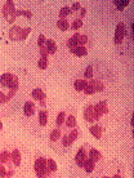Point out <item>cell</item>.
Masks as SVG:
<instances>
[{
	"label": "cell",
	"instance_id": "cell-12",
	"mask_svg": "<svg viewBox=\"0 0 134 178\" xmlns=\"http://www.w3.org/2000/svg\"><path fill=\"white\" fill-rule=\"evenodd\" d=\"M23 114L26 116H32L35 114V105L31 101H27L23 106Z\"/></svg>",
	"mask_w": 134,
	"mask_h": 178
},
{
	"label": "cell",
	"instance_id": "cell-22",
	"mask_svg": "<svg viewBox=\"0 0 134 178\" xmlns=\"http://www.w3.org/2000/svg\"><path fill=\"white\" fill-rule=\"evenodd\" d=\"M77 39H79V34H75L72 38H70L69 40H67V48L72 49V48L77 47Z\"/></svg>",
	"mask_w": 134,
	"mask_h": 178
},
{
	"label": "cell",
	"instance_id": "cell-39",
	"mask_svg": "<svg viewBox=\"0 0 134 178\" xmlns=\"http://www.w3.org/2000/svg\"><path fill=\"white\" fill-rule=\"evenodd\" d=\"M69 136H70V138H71L72 141H75V139L77 138V136H79V132H77L76 129H72V132L69 134Z\"/></svg>",
	"mask_w": 134,
	"mask_h": 178
},
{
	"label": "cell",
	"instance_id": "cell-19",
	"mask_svg": "<svg viewBox=\"0 0 134 178\" xmlns=\"http://www.w3.org/2000/svg\"><path fill=\"white\" fill-rule=\"evenodd\" d=\"M57 27H58L61 31H67V30H69V28H70L69 21H67L66 18H61V19H58V22H57Z\"/></svg>",
	"mask_w": 134,
	"mask_h": 178
},
{
	"label": "cell",
	"instance_id": "cell-17",
	"mask_svg": "<svg viewBox=\"0 0 134 178\" xmlns=\"http://www.w3.org/2000/svg\"><path fill=\"white\" fill-rule=\"evenodd\" d=\"M10 156H12V161H13V164L16 165V167H19V165H21V152L16 148V150H13V151H12Z\"/></svg>",
	"mask_w": 134,
	"mask_h": 178
},
{
	"label": "cell",
	"instance_id": "cell-1",
	"mask_svg": "<svg viewBox=\"0 0 134 178\" xmlns=\"http://www.w3.org/2000/svg\"><path fill=\"white\" fill-rule=\"evenodd\" d=\"M34 170L38 178H47L49 176V170L47 168V159L38 158L34 163Z\"/></svg>",
	"mask_w": 134,
	"mask_h": 178
},
{
	"label": "cell",
	"instance_id": "cell-29",
	"mask_svg": "<svg viewBox=\"0 0 134 178\" xmlns=\"http://www.w3.org/2000/svg\"><path fill=\"white\" fill-rule=\"evenodd\" d=\"M14 14H16V17H18V16H25V17L28 18V19L32 17V13L30 12V10H22V9H16V13H14Z\"/></svg>",
	"mask_w": 134,
	"mask_h": 178
},
{
	"label": "cell",
	"instance_id": "cell-36",
	"mask_svg": "<svg viewBox=\"0 0 134 178\" xmlns=\"http://www.w3.org/2000/svg\"><path fill=\"white\" fill-rule=\"evenodd\" d=\"M84 93L86 94V96H92L93 93H94V90H93V88H92V85L90 84H86V87L84 88Z\"/></svg>",
	"mask_w": 134,
	"mask_h": 178
},
{
	"label": "cell",
	"instance_id": "cell-4",
	"mask_svg": "<svg viewBox=\"0 0 134 178\" xmlns=\"http://www.w3.org/2000/svg\"><path fill=\"white\" fill-rule=\"evenodd\" d=\"M125 35H126V30H125L124 23H117V26L115 28V44L120 45Z\"/></svg>",
	"mask_w": 134,
	"mask_h": 178
},
{
	"label": "cell",
	"instance_id": "cell-7",
	"mask_svg": "<svg viewBox=\"0 0 134 178\" xmlns=\"http://www.w3.org/2000/svg\"><path fill=\"white\" fill-rule=\"evenodd\" d=\"M21 32H22V28L19 26H17V25L12 26V28L9 30V39L13 41L21 40Z\"/></svg>",
	"mask_w": 134,
	"mask_h": 178
},
{
	"label": "cell",
	"instance_id": "cell-46",
	"mask_svg": "<svg viewBox=\"0 0 134 178\" xmlns=\"http://www.w3.org/2000/svg\"><path fill=\"white\" fill-rule=\"evenodd\" d=\"M112 178H121V176H120V174H115Z\"/></svg>",
	"mask_w": 134,
	"mask_h": 178
},
{
	"label": "cell",
	"instance_id": "cell-21",
	"mask_svg": "<svg viewBox=\"0 0 134 178\" xmlns=\"http://www.w3.org/2000/svg\"><path fill=\"white\" fill-rule=\"evenodd\" d=\"M9 161H12V156L8 151H3L0 154V164H8Z\"/></svg>",
	"mask_w": 134,
	"mask_h": 178
},
{
	"label": "cell",
	"instance_id": "cell-5",
	"mask_svg": "<svg viewBox=\"0 0 134 178\" xmlns=\"http://www.w3.org/2000/svg\"><path fill=\"white\" fill-rule=\"evenodd\" d=\"M86 159H88L86 150H85L84 147H81L80 150L77 151L76 156H75V163H76V165H77L79 168H83V167H84V163H85Z\"/></svg>",
	"mask_w": 134,
	"mask_h": 178
},
{
	"label": "cell",
	"instance_id": "cell-32",
	"mask_svg": "<svg viewBox=\"0 0 134 178\" xmlns=\"http://www.w3.org/2000/svg\"><path fill=\"white\" fill-rule=\"evenodd\" d=\"M72 143H73V141L70 138L69 134H65V136L62 137V145H63L65 147H71Z\"/></svg>",
	"mask_w": 134,
	"mask_h": 178
},
{
	"label": "cell",
	"instance_id": "cell-45",
	"mask_svg": "<svg viewBox=\"0 0 134 178\" xmlns=\"http://www.w3.org/2000/svg\"><path fill=\"white\" fill-rule=\"evenodd\" d=\"M12 176H13V172H12V170H10V172H6V176H5V177L8 178V177H12Z\"/></svg>",
	"mask_w": 134,
	"mask_h": 178
},
{
	"label": "cell",
	"instance_id": "cell-44",
	"mask_svg": "<svg viewBox=\"0 0 134 178\" xmlns=\"http://www.w3.org/2000/svg\"><path fill=\"white\" fill-rule=\"evenodd\" d=\"M14 93H16V92L14 90H9V93L6 94V97H8V99H10V98H13V96H14Z\"/></svg>",
	"mask_w": 134,
	"mask_h": 178
},
{
	"label": "cell",
	"instance_id": "cell-13",
	"mask_svg": "<svg viewBox=\"0 0 134 178\" xmlns=\"http://www.w3.org/2000/svg\"><path fill=\"white\" fill-rule=\"evenodd\" d=\"M84 119L88 123H93L94 118H93V105H88L85 110H84Z\"/></svg>",
	"mask_w": 134,
	"mask_h": 178
},
{
	"label": "cell",
	"instance_id": "cell-42",
	"mask_svg": "<svg viewBox=\"0 0 134 178\" xmlns=\"http://www.w3.org/2000/svg\"><path fill=\"white\" fill-rule=\"evenodd\" d=\"M80 8H81L80 3H73L71 6V12H77V10H80Z\"/></svg>",
	"mask_w": 134,
	"mask_h": 178
},
{
	"label": "cell",
	"instance_id": "cell-34",
	"mask_svg": "<svg viewBox=\"0 0 134 178\" xmlns=\"http://www.w3.org/2000/svg\"><path fill=\"white\" fill-rule=\"evenodd\" d=\"M30 32H31V27H25V28H22V32H21V40H26L27 36L30 35Z\"/></svg>",
	"mask_w": 134,
	"mask_h": 178
},
{
	"label": "cell",
	"instance_id": "cell-40",
	"mask_svg": "<svg viewBox=\"0 0 134 178\" xmlns=\"http://www.w3.org/2000/svg\"><path fill=\"white\" fill-rule=\"evenodd\" d=\"M5 176H6V168L3 164H0V178H4Z\"/></svg>",
	"mask_w": 134,
	"mask_h": 178
},
{
	"label": "cell",
	"instance_id": "cell-3",
	"mask_svg": "<svg viewBox=\"0 0 134 178\" xmlns=\"http://www.w3.org/2000/svg\"><path fill=\"white\" fill-rule=\"evenodd\" d=\"M108 114V107H107V102L106 101H101L95 106H93V118L94 120H99L102 115Z\"/></svg>",
	"mask_w": 134,
	"mask_h": 178
},
{
	"label": "cell",
	"instance_id": "cell-25",
	"mask_svg": "<svg viewBox=\"0 0 134 178\" xmlns=\"http://www.w3.org/2000/svg\"><path fill=\"white\" fill-rule=\"evenodd\" d=\"M50 141L52 142H56V141H58L59 138H61V129L59 128H56V129H53L52 130V133H50Z\"/></svg>",
	"mask_w": 134,
	"mask_h": 178
},
{
	"label": "cell",
	"instance_id": "cell-35",
	"mask_svg": "<svg viewBox=\"0 0 134 178\" xmlns=\"http://www.w3.org/2000/svg\"><path fill=\"white\" fill-rule=\"evenodd\" d=\"M84 77H85V80H86V79H92V77H93V67H92V66H88V67L85 68Z\"/></svg>",
	"mask_w": 134,
	"mask_h": 178
},
{
	"label": "cell",
	"instance_id": "cell-31",
	"mask_svg": "<svg viewBox=\"0 0 134 178\" xmlns=\"http://www.w3.org/2000/svg\"><path fill=\"white\" fill-rule=\"evenodd\" d=\"M38 67L40 70H45L48 67V58H44V57H40L38 61Z\"/></svg>",
	"mask_w": 134,
	"mask_h": 178
},
{
	"label": "cell",
	"instance_id": "cell-10",
	"mask_svg": "<svg viewBox=\"0 0 134 178\" xmlns=\"http://www.w3.org/2000/svg\"><path fill=\"white\" fill-rule=\"evenodd\" d=\"M47 48V51H48V54H54L57 52V44H56V41L53 39H47L45 40V45H44Z\"/></svg>",
	"mask_w": 134,
	"mask_h": 178
},
{
	"label": "cell",
	"instance_id": "cell-28",
	"mask_svg": "<svg viewBox=\"0 0 134 178\" xmlns=\"http://www.w3.org/2000/svg\"><path fill=\"white\" fill-rule=\"evenodd\" d=\"M81 27H83V19H80V18H76L72 22V25L70 26V28H72L73 31H77L79 28H81Z\"/></svg>",
	"mask_w": 134,
	"mask_h": 178
},
{
	"label": "cell",
	"instance_id": "cell-47",
	"mask_svg": "<svg viewBox=\"0 0 134 178\" xmlns=\"http://www.w3.org/2000/svg\"><path fill=\"white\" fill-rule=\"evenodd\" d=\"M3 129V123H2V120H0V130Z\"/></svg>",
	"mask_w": 134,
	"mask_h": 178
},
{
	"label": "cell",
	"instance_id": "cell-41",
	"mask_svg": "<svg viewBox=\"0 0 134 178\" xmlns=\"http://www.w3.org/2000/svg\"><path fill=\"white\" fill-rule=\"evenodd\" d=\"M39 49H40L41 57H44V58H48V51H47V48H45V47H41V48H39Z\"/></svg>",
	"mask_w": 134,
	"mask_h": 178
},
{
	"label": "cell",
	"instance_id": "cell-33",
	"mask_svg": "<svg viewBox=\"0 0 134 178\" xmlns=\"http://www.w3.org/2000/svg\"><path fill=\"white\" fill-rule=\"evenodd\" d=\"M88 40H89V38L86 36V35H79V39H77V45L79 47H85V44L88 43Z\"/></svg>",
	"mask_w": 134,
	"mask_h": 178
},
{
	"label": "cell",
	"instance_id": "cell-24",
	"mask_svg": "<svg viewBox=\"0 0 134 178\" xmlns=\"http://www.w3.org/2000/svg\"><path fill=\"white\" fill-rule=\"evenodd\" d=\"M47 168L49 170V173H53V172H56V170L58 169V165H57V163L53 159H48L47 160Z\"/></svg>",
	"mask_w": 134,
	"mask_h": 178
},
{
	"label": "cell",
	"instance_id": "cell-26",
	"mask_svg": "<svg viewBox=\"0 0 134 178\" xmlns=\"http://www.w3.org/2000/svg\"><path fill=\"white\" fill-rule=\"evenodd\" d=\"M58 14H59V17H61V18H66V17L71 16L72 12H71V8H70V6H63V8H61V10H59Z\"/></svg>",
	"mask_w": 134,
	"mask_h": 178
},
{
	"label": "cell",
	"instance_id": "cell-2",
	"mask_svg": "<svg viewBox=\"0 0 134 178\" xmlns=\"http://www.w3.org/2000/svg\"><path fill=\"white\" fill-rule=\"evenodd\" d=\"M14 13H16V6H14V3L12 2V0L5 2V4L3 5V16L9 23H14V21H16V14H14Z\"/></svg>",
	"mask_w": 134,
	"mask_h": 178
},
{
	"label": "cell",
	"instance_id": "cell-23",
	"mask_svg": "<svg viewBox=\"0 0 134 178\" xmlns=\"http://www.w3.org/2000/svg\"><path fill=\"white\" fill-rule=\"evenodd\" d=\"M94 164H95V163L92 161L90 159L88 158V159L85 160V163H84V167H83V168L85 169V172H86V173H92L93 170H94Z\"/></svg>",
	"mask_w": 134,
	"mask_h": 178
},
{
	"label": "cell",
	"instance_id": "cell-11",
	"mask_svg": "<svg viewBox=\"0 0 134 178\" xmlns=\"http://www.w3.org/2000/svg\"><path fill=\"white\" fill-rule=\"evenodd\" d=\"M70 52L73 54V56H76V57H85L88 54V49L85 47H75V48H72L70 49Z\"/></svg>",
	"mask_w": 134,
	"mask_h": 178
},
{
	"label": "cell",
	"instance_id": "cell-27",
	"mask_svg": "<svg viewBox=\"0 0 134 178\" xmlns=\"http://www.w3.org/2000/svg\"><path fill=\"white\" fill-rule=\"evenodd\" d=\"M129 3H130L129 0H121V2H120V0H115V2H114V4L116 5V8H117L119 10H123L125 6L129 5Z\"/></svg>",
	"mask_w": 134,
	"mask_h": 178
},
{
	"label": "cell",
	"instance_id": "cell-16",
	"mask_svg": "<svg viewBox=\"0 0 134 178\" xmlns=\"http://www.w3.org/2000/svg\"><path fill=\"white\" fill-rule=\"evenodd\" d=\"M101 158H102V154L98 150H95V148H90V150H89V159L95 163V161L101 160Z\"/></svg>",
	"mask_w": 134,
	"mask_h": 178
},
{
	"label": "cell",
	"instance_id": "cell-18",
	"mask_svg": "<svg viewBox=\"0 0 134 178\" xmlns=\"http://www.w3.org/2000/svg\"><path fill=\"white\" fill-rule=\"evenodd\" d=\"M47 123H48V111L40 110L39 111V124L41 126H45Z\"/></svg>",
	"mask_w": 134,
	"mask_h": 178
},
{
	"label": "cell",
	"instance_id": "cell-6",
	"mask_svg": "<svg viewBox=\"0 0 134 178\" xmlns=\"http://www.w3.org/2000/svg\"><path fill=\"white\" fill-rule=\"evenodd\" d=\"M14 76H16V75H13V74H10V72L3 74L2 76H0V85H2V87H4V88L10 89V85H12V83H13Z\"/></svg>",
	"mask_w": 134,
	"mask_h": 178
},
{
	"label": "cell",
	"instance_id": "cell-30",
	"mask_svg": "<svg viewBox=\"0 0 134 178\" xmlns=\"http://www.w3.org/2000/svg\"><path fill=\"white\" fill-rule=\"evenodd\" d=\"M65 120H66V112H63V111L59 112L58 116H57V119H56V124H57V126L65 124Z\"/></svg>",
	"mask_w": 134,
	"mask_h": 178
},
{
	"label": "cell",
	"instance_id": "cell-14",
	"mask_svg": "<svg viewBox=\"0 0 134 178\" xmlns=\"http://www.w3.org/2000/svg\"><path fill=\"white\" fill-rule=\"evenodd\" d=\"M89 84L92 85V88H93V90H94V93H97V92H103V90H105V85H103V83L99 81V80L90 79Z\"/></svg>",
	"mask_w": 134,
	"mask_h": 178
},
{
	"label": "cell",
	"instance_id": "cell-9",
	"mask_svg": "<svg viewBox=\"0 0 134 178\" xmlns=\"http://www.w3.org/2000/svg\"><path fill=\"white\" fill-rule=\"evenodd\" d=\"M89 132H90V134L95 139H99L102 137V126L99 124H93L89 128Z\"/></svg>",
	"mask_w": 134,
	"mask_h": 178
},
{
	"label": "cell",
	"instance_id": "cell-48",
	"mask_svg": "<svg viewBox=\"0 0 134 178\" xmlns=\"http://www.w3.org/2000/svg\"><path fill=\"white\" fill-rule=\"evenodd\" d=\"M103 178H110V177H103Z\"/></svg>",
	"mask_w": 134,
	"mask_h": 178
},
{
	"label": "cell",
	"instance_id": "cell-20",
	"mask_svg": "<svg viewBox=\"0 0 134 178\" xmlns=\"http://www.w3.org/2000/svg\"><path fill=\"white\" fill-rule=\"evenodd\" d=\"M65 124L67 128H71V129H73V128L76 126V118L73 115H69L66 116V120H65Z\"/></svg>",
	"mask_w": 134,
	"mask_h": 178
},
{
	"label": "cell",
	"instance_id": "cell-43",
	"mask_svg": "<svg viewBox=\"0 0 134 178\" xmlns=\"http://www.w3.org/2000/svg\"><path fill=\"white\" fill-rule=\"evenodd\" d=\"M85 14H86V9L81 6V8H80V19L83 18V17H85Z\"/></svg>",
	"mask_w": 134,
	"mask_h": 178
},
{
	"label": "cell",
	"instance_id": "cell-15",
	"mask_svg": "<svg viewBox=\"0 0 134 178\" xmlns=\"http://www.w3.org/2000/svg\"><path fill=\"white\" fill-rule=\"evenodd\" d=\"M88 81L85 79H76L75 81H73V88H75L77 92H83L84 88L86 87Z\"/></svg>",
	"mask_w": 134,
	"mask_h": 178
},
{
	"label": "cell",
	"instance_id": "cell-8",
	"mask_svg": "<svg viewBox=\"0 0 134 178\" xmlns=\"http://www.w3.org/2000/svg\"><path fill=\"white\" fill-rule=\"evenodd\" d=\"M31 97L38 102H41V101H45L47 98V94L40 89V88H35L32 92H31Z\"/></svg>",
	"mask_w": 134,
	"mask_h": 178
},
{
	"label": "cell",
	"instance_id": "cell-37",
	"mask_svg": "<svg viewBox=\"0 0 134 178\" xmlns=\"http://www.w3.org/2000/svg\"><path fill=\"white\" fill-rule=\"evenodd\" d=\"M45 40H47V38L44 36V35H40L39 39H38V47H39V48H41V47L45 45Z\"/></svg>",
	"mask_w": 134,
	"mask_h": 178
},
{
	"label": "cell",
	"instance_id": "cell-38",
	"mask_svg": "<svg viewBox=\"0 0 134 178\" xmlns=\"http://www.w3.org/2000/svg\"><path fill=\"white\" fill-rule=\"evenodd\" d=\"M8 101H9V99H8V97H6V94L0 90V103H6Z\"/></svg>",
	"mask_w": 134,
	"mask_h": 178
}]
</instances>
